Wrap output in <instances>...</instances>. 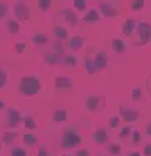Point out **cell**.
Wrapping results in <instances>:
<instances>
[{
    "label": "cell",
    "instance_id": "12",
    "mask_svg": "<svg viewBox=\"0 0 151 156\" xmlns=\"http://www.w3.org/2000/svg\"><path fill=\"white\" fill-rule=\"evenodd\" d=\"M42 61L45 62L47 66H50V67H56V66H59L60 62H62V57L57 55L54 51H50V52H44L42 54Z\"/></svg>",
    "mask_w": 151,
    "mask_h": 156
},
{
    "label": "cell",
    "instance_id": "16",
    "mask_svg": "<svg viewBox=\"0 0 151 156\" xmlns=\"http://www.w3.org/2000/svg\"><path fill=\"white\" fill-rule=\"evenodd\" d=\"M94 57V61H96V64H97V67H99V72L101 71H104L106 69V66H107V54H106V51H96V54L92 55Z\"/></svg>",
    "mask_w": 151,
    "mask_h": 156
},
{
    "label": "cell",
    "instance_id": "42",
    "mask_svg": "<svg viewBox=\"0 0 151 156\" xmlns=\"http://www.w3.org/2000/svg\"><path fill=\"white\" fill-rule=\"evenodd\" d=\"M15 51L19 52V54H22V52L25 51V44H23V42H19V44H15Z\"/></svg>",
    "mask_w": 151,
    "mask_h": 156
},
{
    "label": "cell",
    "instance_id": "8",
    "mask_svg": "<svg viewBox=\"0 0 151 156\" xmlns=\"http://www.w3.org/2000/svg\"><path fill=\"white\" fill-rule=\"evenodd\" d=\"M91 138H92V141L96 143L97 146H102V144H107V143H109V133H107L106 128H94Z\"/></svg>",
    "mask_w": 151,
    "mask_h": 156
},
{
    "label": "cell",
    "instance_id": "38",
    "mask_svg": "<svg viewBox=\"0 0 151 156\" xmlns=\"http://www.w3.org/2000/svg\"><path fill=\"white\" fill-rule=\"evenodd\" d=\"M74 156H89V151H87L86 148H79V149H76Z\"/></svg>",
    "mask_w": 151,
    "mask_h": 156
},
{
    "label": "cell",
    "instance_id": "41",
    "mask_svg": "<svg viewBox=\"0 0 151 156\" xmlns=\"http://www.w3.org/2000/svg\"><path fill=\"white\" fill-rule=\"evenodd\" d=\"M37 156H50L49 151L45 149V146H39V151H37Z\"/></svg>",
    "mask_w": 151,
    "mask_h": 156
},
{
    "label": "cell",
    "instance_id": "27",
    "mask_svg": "<svg viewBox=\"0 0 151 156\" xmlns=\"http://www.w3.org/2000/svg\"><path fill=\"white\" fill-rule=\"evenodd\" d=\"M107 153L113 156H119L121 154V144H117V143H107Z\"/></svg>",
    "mask_w": 151,
    "mask_h": 156
},
{
    "label": "cell",
    "instance_id": "36",
    "mask_svg": "<svg viewBox=\"0 0 151 156\" xmlns=\"http://www.w3.org/2000/svg\"><path fill=\"white\" fill-rule=\"evenodd\" d=\"M10 156H27V151L23 148L15 146V148H12V151H10Z\"/></svg>",
    "mask_w": 151,
    "mask_h": 156
},
{
    "label": "cell",
    "instance_id": "31",
    "mask_svg": "<svg viewBox=\"0 0 151 156\" xmlns=\"http://www.w3.org/2000/svg\"><path fill=\"white\" fill-rule=\"evenodd\" d=\"M133 129H134V128H131L129 124L124 126V128L119 131V134H117V136H119V139H128V138H131V134H133Z\"/></svg>",
    "mask_w": 151,
    "mask_h": 156
},
{
    "label": "cell",
    "instance_id": "34",
    "mask_svg": "<svg viewBox=\"0 0 151 156\" xmlns=\"http://www.w3.org/2000/svg\"><path fill=\"white\" fill-rule=\"evenodd\" d=\"M37 5H39V9L42 12H47L52 7V0H37Z\"/></svg>",
    "mask_w": 151,
    "mask_h": 156
},
{
    "label": "cell",
    "instance_id": "19",
    "mask_svg": "<svg viewBox=\"0 0 151 156\" xmlns=\"http://www.w3.org/2000/svg\"><path fill=\"white\" fill-rule=\"evenodd\" d=\"M52 34L57 41H67V39H69V32H67V29L62 27V25H54Z\"/></svg>",
    "mask_w": 151,
    "mask_h": 156
},
{
    "label": "cell",
    "instance_id": "5",
    "mask_svg": "<svg viewBox=\"0 0 151 156\" xmlns=\"http://www.w3.org/2000/svg\"><path fill=\"white\" fill-rule=\"evenodd\" d=\"M119 116H121L123 121H126L128 124H131V122H134L138 118H139V109L131 108V106L126 104V102H121L119 104Z\"/></svg>",
    "mask_w": 151,
    "mask_h": 156
},
{
    "label": "cell",
    "instance_id": "40",
    "mask_svg": "<svg viewBox=\"0 0 151 156\" xmlns=\"http://www.w3.org/2000/svg\"><path fill=\"white\" fill-rule=\"evenodd\" d=\"M143 156H151V143H146L143 148Z\"/></svg>",
    "mask_w": 151,
    "mask_h": 156
},
{
    "label": "cell",
    "instance_id": "7",
    "mask_svg": "<svg viewBox=\"0 0 151 156\" xmlns=\"http://www.w3.org/2000/svg\"><path fill=\"white\" fill-rule=\"evenodd\" d=\"M13 15H15V20H19V22L29 20L30 19L29 7H27L23 2H15V5H13Z\"/></svg>",
    "mask_w": 151,
    "mask_h": 156
},
{
    "label": "cell",
    "instance_id": "22",
    "mask_svg": "<svg viewBox=\"0 0 151 156\" xmlns=\"http://www.w3.org/2000/svg\"><path fill=\"white\" fill-rule=\"evenodd\" d=\"M62 64L66 66V67H69V69H74L77 66V57L74 54H66L62 57Z\"/></svg>",
    "mask_w": 151,
    "mask_h": 156
},
{
    "label": "cell",
    "instance_id": "14",
    "mask_svg": "<svg viewBox=\"0 0 151 156\" xmlns=\"http://www.w3.org/2000/svg\"><path fill=\"white\" fill-rule=\"evenodd\" d=\"M101 19H102V15H101V12L97 9H89L87 14L82 17V22H86V24H97V22H101Z\"/></svg>",
    "mask_w": 151,
    "mask_h": 156
},
{
    "label": "cell",
    "instance_id": "26",
    "mask_svg": "<svg viewBox=\"0 0 151 156\" xmlns=\"http://www.w3.org/2000/svg\"><path fill=\"white\" fill-rule=\"evenodd\" d=\"M7 29L10 34H19L20 32V22L19 20H7Z\"/></svg>",
    "mask_w": 151,
    "mask_h": 156
},
{
    "label": "cell",
    "instance_id": "13",
    "mask_svg": "<svg viewBox=\"0 0 151 156\" xmlns=\"http://www.w3.org/2000/svg\"><path fill=\"white\" fill-rule=\"evenodd\" d=\"M54 86H56V89H70L74 86V81L67 76H56Z\"/></svg>",
    "mask_w": 151,
    "mask_h": 156
},
{
    "label": "cell",
    "instance_id": "30",
    "mask_svg": "<svg viewBox=\"0 0 151 156\" xmlns=\"http://www.w3.org/2000/svg\"><path fill=\"white\" fill-rule=\"evenodd\" d=\"M74 9L77 12H86L87 10V0H72Z\"/></svg>",
    "mask_w": 151,
    "mask_h": 156
},
{
    "label": "cell",
    "instance_id": "35",
    "mask_svg": "<svg viewBox=\"0 0 151 156\" xmlns=\"http://www.w3.org/2000/svg\"><path fill=\"white\" fill-rule=\"evenodd\" d=\"M131 143H133L134 146L141 143V131H139V129H133V134H131Z\"/></svg>",
    "mask_w": 151,
    "mask_h": 156
},
{
    "label": "cell",
    "instance_id": "47",
    "mask_svg": "<svg viewBox=\"0 0 151 156\" xmlns=\"http://www.w3.org/2000/svg\"><path fill=\"white\" fill-rule=\"evenodd\" d=\"M0 151H2V139H0Z\"/></svg>",
    "mask_w": 151,
    "mask_h": 156
},
{
    "label": "cell",
    "instance_id": "33",
    "mask_svg": "<svg viewBox=\"0 0 151 156\" xmlns=\"http://www.w3.org/2000/svg\"><path fill=\"white\" fill-rule=\"evenodd\" d=\"M144 5H146V2L144 0H133L131 2V10L133 12H139L144 9Z\"/></svg>",
    "mask_w": 151,
    "mask_h": 156
},
{
    "label": "cell",
    "instance_id": "45",
    "mask_svg": "<svg viewBox=\"0 0 151 156\" xmlns=\"http://www.w3.org/2000/svg\"><path fill=\"white\" fill-rule=\"evenodd\" d=\"M5 108H7V106H5V102H3V101H0V111H3Z\"/></svg>",
    "mask_w": 151,
    "mask_h": 156
},
{
    "label": "cell",
    "instance_id": "29",
    "mask_svg": "<svg viewBox=\"0 0 151 156\" xmlns=\"http://www.w3.org/2000/svg\"><path fill=\"white\" fill-rule=\"evenodd\" d=\"M121 116H114V114H111L109 118H107V126L109 128H119V124H121Z\"/></svg>",
    "mask_w": 151,
    "mask_h": 156
},
{
    "label": "cell",
    "instance_id": "24",
    "mask_svg": "<svg viewBox=\"0 0 151 156\" xmlns=\"http://www.w3.org/2000/svg\"><path fill=\"white\" fill-rule=\"evenodd\" d=\"M19 138V134H17L15 131H7L5 134L2 136V143H5V144H13V141H15V139Z\"/></svg>",
    "mask_w": 151,
    "mask_h": 156
},
{
    "label": "cell",
    "instance_id": "46",
    "mask_svg": "<svg viewBox=\"0 0 151 156\" xmlns=\"http://www.w3.org/2000/svg\"><path fill=\"white\" fill-rule=\"evenodd\" d=\"M146 86H148V91L151 92V81H149V79H148V81H146Z\"/></svg>",
    "mask_w": 151,
    "mask_h": 156
},
{
    "label": "cell",
    "instance_id": "15",
    "mask_svg": "<svg viewBox=\"0 0 151 156\" xmlns=\"http://www.w3.org/2000/svg\"><path fill=\"white\" fill-rule=\"evenodd\" d=\"M84 37L82 35H72V37H69V42H67V45H69V49L72 52H77L81 51V49L84 47Z\"/></svg>",
    "mask_w": 151,
    "mask_h": 156
},
{
    "label": "cell",
    "instance_id": "2",
    "mask_svg": "<svg viewBox=\"0 0 151 156\" xmlns=\"http://www.w3.org/2000/svg\"><path fill=\"white\" fill-rule=\"evenodd\" d=\"M81 134L77 129L74 128H66L62 131V134H60V146H62L64 149H74L77 148V146L81 144Z\"/></svg>",
    "mask_w": 151,
    "mask_h": 156
},
{
    "label": "cell",
    "instance_id": "9",
    "mask_svg": "<svg viewBox=\"0 0 151 156\" xmlns=\"http://www.w3.org/2000/svg\"><path fill=\"white\" fill-rule=\"evenodd\" d=\"M22 121H23V116L20 114V111H17L13 108H7V126L9 128H15Z\"/></svg>",
    "mask_w": 151,
    "mask_h": 156
},
{
    "label": "cell",
    "instance_id": "6",
    "mask_svg": "<svg viewBox=\"0 0 151 156\" xmlns=\"http://www.w3.org/2000/svg\"><path fill=\"white\" fill-rule=\"evenodd\" d=\"M97 10L101 12L102 19H114V17H117V14H119L117 7H114V4L109 2V0H101L99 5H97Z\"/></svg>",
    "mask_w": 151,
    "mask_h": 156
},
{
    "label": "cell",
    "instance_id": "20",
    "mask_svg": "<svg viewBox=\"0 0 151 156\" xmlns=\"http://www.w3.org/2000/svg\"><path fill=\"white\" fill-rule=\"evenodd\" d=\"M32 42L37 47H42V45H47L49 37H47V34H44V32H37V34L32 35Z\"/></svg>",
    "mask_w": 151,
    "mask_h": 156
},
{
    "label": "cell",
    "instance_id": "32",
    "mask_svg": "<svg viewBox=\"0 0 151 156\" xmlns=\"http://www.w3.org/2000/svg\"><path fill=\"white\" fill-rule=\"evenodd\" d=\"M131 99H133L134 102H138V101H141V99H143V91H141L139 86L133 87V91H131Z\"/></svg>",
    "mask_w": 151,
    "mask_h": 156
},
{
    "label": "cell",
    "instance_id": "21",
    "mask_svg": "<svg viewBox=\"0 0 151 156\" xmlns=\"http://www.w3.org/2000/svg\"><path fill=\"white\" fill-rule=\"evenodd\" d=\"M84 67H86L87 74H97V72H99V67H97L94 57H86V61H84Z\"/></svg>",
    "mask_w": 151,
    "mask_h": 156
},
{
    "label": "cell",
    "instance_id": "49",
    "mask_svg": "<svg viewBox=\"0 0 151 156\" xmlns=\"http://www.w3.org/2000/svg\"><path fill=\"white\" fill-rule=\"evenodd\" d=\"M97 156H102V154H97Z\"/></svg>",
    "mask_w": 151,
    "mask_h": 156
},
{
    "label": "cell",
    "instance_id": "11",
    "mask_svg": "<svg viewBox=\"0 0 151 156\" xmlns=\"http://www.w3.org/2000/svg\"><path fill=\"white\" fill-rule=\"evenodd\" d=\"M59 14L62 15V19L70 25V27H76V25L79 24V17H77V14H74L72 9H64V10H60Z\"/></svg>",
    "mask_w": 151,
    "mask_h": 156
},
{
    "label": "cell",
    "instance_id": "17",
    "mask_svg": "<svg viewBox=\"0 0 151 156\" xmlns=\"http://www.w3.org/2000/svg\"><path fill=\"white\" fill-rule=\"evenodd\" d=\"M111 47H113L114 54H117V55H121V54L126 52V44H124V41L121 37H113L111 39Z\"/></svg>",
    "mask_w": 151,
    "mask_h": 156
},
{
    "label": "cell",
    "instance_id": "18",
    "mask_svg": "<svg viewBox=\"0 0 151 156\" xmlns=\"http://www.w3.org/2000/svg\"><path fill=\"white\" fill-rule=\"evenodd\" d=\"M52 121L57 122V124H62V122L67 121V111L64 108H56L52 111Z\"/></svg>",
    "mask_w": 151,
    "mask_h": 156
},
{
    "label": "cell",
    "instance_id": "25",
    "mask_svg": "<svg viewBox=\"0 0 151 156\" xmlns=\"http://www.w3.org/2000/svg\"><path fill=\"white\" fill-rule=\"evenodd\" d=\"M52 49H54V52H56L57 55H60V57H64L66 55V51H64V44H62V41H54L52 42Z\"/></svg>",
    "mask_w": 151,
    "mask_h": 156
},
{
    "label": "cell",
    "instance_id": "10",
    "mask_svg": "<svg viewBox=\"0 0 151 156\" xmlns=\"http://www.w3.org/2000/svg\"><path fill=\"white\" fill-rule=\"evenodd\" d=\"M136 25H138V22L134 20V19H126V20L121 24V34H123L124 37H133V35L136 34Z\"/></svg>",
    "mask_w": 151,
    "mask_h": 156
},
{
    "label": "cell",
    "instance_id": "4",
    "mask_svg": "<svg viewBox=\"0 0 151 156\" xmlns=\"http://www.w3.org/2000/svg\"><path fill=\"white\" fill-rule=\"evenodd\" d=\"M84 104H86V109L89 112H101L106 108V98L101 94H89L84 101Z\"/></svg>",
    "mask_w": 151,
    "mask_h": 156
},
{
    "label": "cell",
    "instance_id": "28",
    "mask_svg": "<svg viewBox=\"0 0 151 156\" xmlns=\"http://www.w3.org/2000/svg\"><path fill=\"white\" fill-rule=\"evenodd\" d=\"M23 126H25L29 131H34V129L37 128V122H35V119L32 118V116H23Z\"/></svg>",
    "mask_w": 151,
    "mask_h": 156
},
{
    "label": "cell",
    "instance_id": "3",
    "mask_svg": "<svg viewBox=\"0 0 151 156\" xmlns=\"http://www.w3.org/2000/svg\"><path fill=\"white\" fill-rule=\"evenodd\" d=\"M151 42V24L146 20H139L136 25V41L134 45H146Z\"/></svg>",
    "mask_w": 151,
    "mask_h": 156
},
{
    "label": "cell",
    "instance_id": "1",
    "mask_svg": "<svg viewBox=\"0 0 151 156\" xmlns=\"http://www.w3.org/2000/svg\"><path fill=\"white\" fill-rule=\"evenodd\" d=\"M19 89H20V94L22 96H25V98H34V96H37L40 92L42 84H40L37 76H23V77L20 79Z\"/></svg>",
    "mask_w": 151,
    "mask_h": 156
},
{
    "label": "cell",
    "instance_id": "39",
    "mask_svg": "<svg viewBox=\"0 0 151 156\" xmlns=\"http://www.w3.org/2000/svg\"><path fill=\"white\" fill-rule=\"evenodd\" d=\"M7 10H9V7H7V4H3V2H0V19L5 17Z\"/></svg>",
    "mask_w": 151,
    "mask_h": 156
},
{
    "label": "cell",
    "instance_id": "48",
    "mask_svg": "<svg viewBox=\"0 0 151 156\" xmlns=\"http://www.w3.org/2000/svg\"><path fill=\"white\" fill-rule=\"evenodd\" d=\"M60 156H74V154H60Z\"/></svg>",
    "mask_w": 151,
    "mask_h": 156
},
{
    "label": "cell",
    "instance_id": "23",
    "mask_svg": "<svg viewBox=\"0 0 151 156\" xmlns=\"http://www.w3.org/2000/svg\"><path fill=\"white\" fill-rule=\"evenodd\" d=\"M22 139H23V144H27V146H34V144L39 143V138H37V134H34V133H25V134L22 136Z\"/></svg>",
    "mask_w": 151,
    "mask_h": 156
},
{
    "label": "cell",
    "instance_id": "37",
    "mask_svg": "<svg viewBox=\"0 0 151 156\" xmlns=\"http://www.w3.org/2000/svg\"><path fill=\"white\" fill-rule=\"evenodd\" d=\"M7 79H9V76H7V72L3 71L2 67H0V89H2L3 86L7 84Z\"/></svg>",
    "mask_w": 151,
    "mask_h": 156
},
{
    "label": "cell",
    "instance_id": "44",
    "mask_svg": "<svg viewBox=\"0 0 151 156\" xmlns=\"http://www.w3.org/2000/svg\"><path fill=\"white\" fill-rule=\"evenodd\" d=\"M126 156H143V154H141L139 151H129V153H128Z\"/></svg>",
    "mask_w": 151,
    "mask_h": 156
},
{
    "label": "cell",
    "instance_id": "43",
    "mask_svg": "<svg viewBox=\"0 0 151 156\" xmlns=\"http://www.w3.org/2000/svg\"><path fill=\"white\" fill-rule=\"evenodd\" d=\"M144 134H146V136H151V121L148 122L146 128H144Z\"/></svg>",
    "mask_w": 151,
    "mask_h": 156
}]
</instances>
